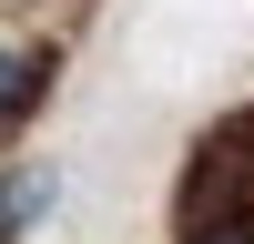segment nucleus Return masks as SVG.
Segmentation results:
<instances>
[{
  "mask_svg": "<svg viewBox=\"0 0 254 244\" xmlns=\"http://www.w3.org/2000/svg\"><path fill=\"white\" fill-rule=\"evenodd\" d=\"M254 203V112H234L224 132H203L193 173H183V224H234Z\"/></svg>",
  "mask_w": 254,
  "mask_h": 244,
  "instance_id": "1",
  "label": "nucleus"
},
{
  "mask_svg": "<svg viewBox=\"0 0 254 244\" xmlns=\"http://www.w3.org/2000/svg\"><path fill=\"white\" fill-rule=\"evenodd\" d=\"M41 71H51L41 51H10V41H0V122H20L41 102Z\"/></svg>",
  "mask_w": 254,
  "mask_h": 244,
  "instance_id": "2",
  "label": "nucleus"
},
{
  "mask_svg": "<svg viewBox=\"0 0 254 244\" xmlns=\"http://www.w3.org/2000/svg\"><path fill=\"white\" fill-rule=\"evenodd\" d=\"M51 203H61V183H51V173H20L10 193H0V234H10V224H31V214H51Z\"/></svg>",
  "mask_w": 254,
  "mask_h": 244,
  "instance_id": "3",
  "label": "nucleus"
},
{
  "mask_svg": "<svg viewBox=\"0 0 254 244\" xmlns=\"http://www.w3.org/2000/svg\"><path fill=\"white\" fill-rule=\"evenodd\" d=\"M193 244H254L244 224H193Z\"/></svg>",
  "mask_w": 254,
  "mask_h": 244,
  "instance_id": "4",
  "label": "nucleus"
}]
</instances>
